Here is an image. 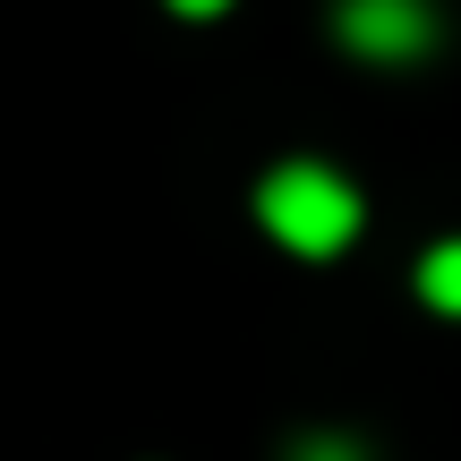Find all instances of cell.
I'll list each match as a JSON object with an SVG mask.
<instances>
[{
  "mask_svg": "<svg viewBox=\"0 0 461 461\" xmlns=\"http://www.w3.org/2000/svg\"><path fill=\"white\" fill-rule=\"evenodd\" d=\"M257 222H265V240H282L291 257H342V248L359 240L367 205L333 163H282V171H265V188H257Z\"/></svg>",
  "mask_w": 461,
  "mask_h": 461,
  "instance_id": "obj_1",
  "label": "cell"
},
{
  "mask_svg": "<svg viewBox=\"0 0 461 461\" xmlns=\"http://www.w3.org/2000/svg\"><path fill=\"white\" fill-rule=\"evenodd\" d=\"M333 34L359 60H419L436 43V9L428 0H342L333 9Z\"/></svg>",
  "mask_w": 461,
  "mask_h": 461,
  "instance_id": "obj_2",
  "label": "cell"
},
{
  "mask_svg": "<svg viewBox=\"0 0 461 461\" xmlns=\"http://www.w3.org/2000/svg\"><path fill=\"white\" fill-rule=\"evenodd\" d=\"M419 299H428L436 316H461V240H436L428 257H419Z\"/></svg>",
  "mask_w": 461,
  "mask_h": 461,
  "instance_id": "obj_3",
  "label": "cell"
},
{
  "mask_svg": "<svg viewBox=\"0 0 461 461\" xmlns=\"http://www.w3.org/2000/svg\"><path fill=\"white\" fill-rule=\"evenodd\" d=\"M291 461H367V453L350 445V436H308V445H299Z\"/></svg>",
  "mask_w": 461,
  "mask_h": 461,
  "instance_id": "obj_4",
  "label": "cell"
},
{
  "mask_svg": "<svg viewBox=\"0 0 461 461\" xmlns=\"http://www.w3.org/2000/svg\"><path fill=\"white\" fill-rule=\"evenodd\" d=\"M171 9H180V17H222L230 0H171Z\"/></svg>",
  "mask_w": 461,
  "mask_h": 461,
  "instance_id": "obj_5",
  "label": "cell"
}]
</instances>
